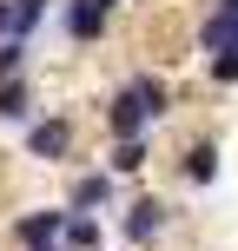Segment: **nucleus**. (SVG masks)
Instances as JSON below:
<instances>
[{"label": "nucleus", "mask_w": 238, "mask_h": 251, "mask_svg": "<svg viewBox=\"0 0 238 251\" xmlns=\"http://www.w3.org/2000/svg\"><path fill=\"white\" fill-rule=\"evenodd\" d=\"M40 13H47V0H13V40H26L40 26Z\"/></svg>", "instance_id": "obj_11"}, {"label": "nucleus", "mask_w": 238, "mask_h": 251, "mask_svg": "<svg viewBox=\"0 0 238 251\" xmlns=\"http://www.w3.org/2000/svg\"><path fill=\"white\" fill-rule=\"evenodd\" d=\"M185 178H192V185H212V178H218V146H205V139L185 146Z\"/></svg>", "instance_id": "obj_8"}, {"label": "nucleus", "mask_w": 238, "mask_h": 251, "mask_svg": "<svg viewBox=\"0 0 238 251\" xmlns=\"http://www.w3.org/2000/svg\"><path fill=\"white\" fill-rule=\"evenodd\" d=\"M212 79L232 86V79H238V53H212Z\"/></svg>", "instance_id": "obj_14"}, {"label": "nucleus", "mask_w": 238, "mask_h": 251, "mask_svg": "<svg viewBox=\"0 0 238 251\" xmlns=\"http://www.w3.org/2000/svg\"><path fill=\"white\" fill-rule=\"evenodd\" d=\"M26 152H33V159H66V152H73V126L66 119H40L33 132H26Z\"/></svg>", "instance_id": "obj_5"}, {"label": "nucleus", "mask_w": 238, "mask_h": 251, "mask_svg": "<svg viewBox=\"0 0 238 251\" xmlns=\"http://www.w3.org/2000/svg\"><path fill=\"white\" fill-rule=\"evenodd\" d=\"M146 165V139H119L113 146V172H139Z\"/></svg>", "instance_id": "obj_12"}, {"label": "nucleus", "mask_w": 238, "mask_h": 251, "mask_svg": "<svg viewBox=\"0 0 238 251\" xmlns=\"http://www.w3.org/2000/svg\"><path fill=\"white\" fill-rule=\"evenodd\" d=\"M26 113H33L26 79H0V119H26Z\"/></svg>", "instance_id": "obj_9"}, {"label": "nucleus", "mask_w": 238, "mask_h": 251, "mask_svg": "<svg viewBox=\"0 0 238 251\" xmlns=\"http://www.w3.org/2000/svg\"><path fill=\"white\" fill-rule=\"evenodd\" d=\"M26 66V40H0V79H20Z\"/></svg>", "instance_id": "obj_13"}, {"label": "nucleus", "mask_w": 238, "mask_h": 251, "mask_svg": "<svg viewBox=\"0 0 238 251\" xmlns=\"http://www.w3.org/2000/svg\"><path fill=\"white\" fill-rule=\"evenodd\" d=\"M119 0H66V33L79 40V47H93V40L106 33V20H113Z\"/></svg>", "instance_id": "obj_2"}, {"label": "nucleus", "mask_w": 238, "mask_h": 251, "mask_svg": "<svg viewBox=\"0 0 238 251\" xmlns=\"http://www.w3.org/2000/svg\"><path fill=\"white\" fill-rule=\"evenodd\" d=\"M159 231H165V205H159V199H139L132 218H126V238L146 245V238H159Z\"/></svg>", "instance_id": "obj_6"}, {"label": "nucleus", "mask_w": 238, "mask_h": 251, "mask_svg": "<svg viewBox=\"0 0 238 251\" xmlns=\"http://www.w3.org/2000/svg\"><path fill=\"white\" fill-rule=\"evenodd\" d=\"M66 218H73V205H66V212H26L20 225H13V238H20L26 251H33V245H53V238H66Z\"/></svg>", "instance_id": "obj_4"}, {"label": "nucleus", "mask_w": 238, "mask_h": 251, "mask_svg": "<svg viewBox=\"0 0 238 251\" xmlns=\"http://www.w3.org/2000/svg\"><path fill=\"white\" fill-rule=\"evenodd\" d=\"M33 251H73V245H66V238H53V245H33Z\"/></svg>", "instance_id": "obj_16"}, {"label": "nucleus", "mask_w": 238, "mask_h": 251, "mask_svg": "<svg viewBox=\"0 0 238 251\" xmlns=\"http://www.w3.org/2000/svg\"><path fill=\"white\" fill-rule=\"evenodd\" d=\"M106 199H113V172H79L73 178V212H93Z\"/></svg>", "instance_id": "obj_7"}, {"label": "nucleus", "mask_w": 238, "mask_h": 251, "mask_svg": "<svg viewBox=\"0 0 238 251\" xmlns=\"http://www.w3.org/2000/svg\"><path fill=\"white\" fill-rule=\"evenodd\" d=\"M66 245H73V251H100V218L73 212V218H66Z\"/></svg>", "instance_id": "obj_10"}, {"label": "nucleus", "mask_w": 238, "mask_h": 251, "mask_svg": "<svg viewBox=\"0 0 238 251\" xmlns=\"http://www.w3.org/2000/svg\"><path fill=\"white\" fill-rule=\"evenodd\" d=\"M199 47L205 53H238V0H218L199 26Z\"/></svg>", "instance_id": "obj_3"}, {"label": "nucleus", "mask_w": 238, "mask_h": 251, "mask_svg": "<svg viewBox=\"0 0 238 251\" xmlns=\"http://www.w3.org/2000/svg\"><path fill=\"white\" fill-rule=\"evenodd\" d=\"M0 40H13V0H0Z\"/></svg>", "instance_id": "obj_15"}, {"label": "nucleus", "mask_w": 238, "mask_h": 251, "mask_svg": "<svg viewBox=\"0 0 238 251\" xmlns=\"http://www.w3.org/2000/svg\"><path fill=\"white\" fill-rule=\"evenodd\" d=\"M106 126H113V139H146L159 119L146 113V100H139L132 86H119V93H113V106H106Z\"/></svg>", "instance_id": "obj_1"}]
</instances>
